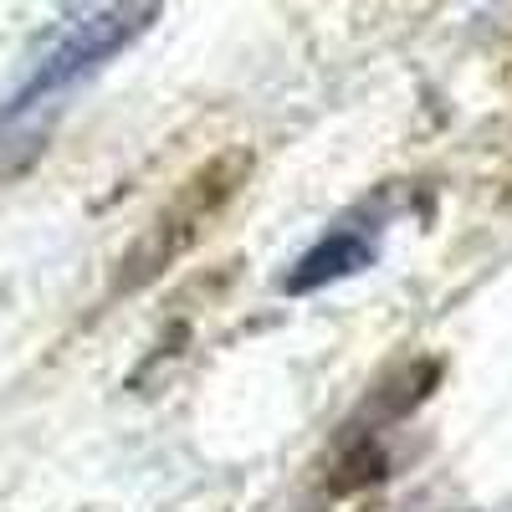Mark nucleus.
<instances>
[{
	"instance_id": "f257e3e1",
	"label": "nucleus",
	"mask_w": 512,
	"mask_h": 512,
	"mask_svg": "<svg viewBox=\"0 0 512 512\" xmlns=\"http://www.w3.org/2000/svg\"><path fill=\"white\" fill-rule=\"evenodd\" d=\"M154 16H159V6H103V11L67 16V26L52 36V47L31 67V77L0 108V169H6L11 154L16 159L31 154L41 144V134H47L52 113L62 108V98L77 82H88L108 57H118L134 36H144Z\"/></svg>"
},
{
	"instance_id": "f03ea898",
	"label": "nucleus",
	"mask_w": 512,
	"mask_h": 512,
	"mask_svg": "<svg viewBox=\"0 0 512 512\" xmlns=\"http://www.w3.org/2000/svg\"><path fill=\"white\" fill-rule=\"evenodd\" d=\"M374 256H379V236L364 231V226H338L328 231L323 241H313L303 256L292 262V272L282 277V292L287 297H308L318 287H333V282H344V277H359L364 267H374Z\"/></svg>"
}]
</instances>
